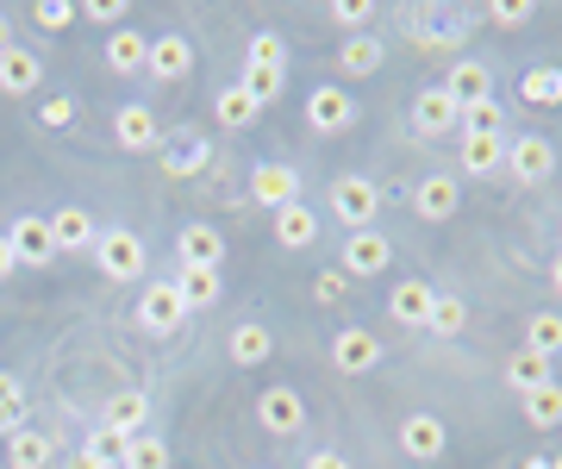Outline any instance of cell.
<instances>
[{
    "mask_svg": "<svg viewBox=\"0 0 562 469\" xmlns=\"http://www.w3.org/2000/svg\"><path fill=\"white\" fill-rule=\"evenodd\" d=\"M331 213H338L350 232H369L375 213H382V188L369 182V176H338V182H331Z\"/></svg>",
    "mask_w": 562,
    "mask_h": 469,
    "instance_id": "cell-1",
    "label": "cell"
},
{
    "mask_svg": "<svg viewBox=\"0 0 562 469\" xmlns=\"http://www.w3.org/2000/svg\"><path fill=\"white\" fill-rule=\"evenodd\" d=\"M506 169H513L519 188H538V182L557 176V150H550V138H538V132H519V138H506Z\"/></svg>",
    "mask_w": 562,
    "mask_h": 469,
    "instance_id": "cell-2",
    "label": "cell"
},
{
    "mask_svg": "<svg viewBox=\"0 0 562 469\" xmlns=\"http://www.w3.org/2000/svg\"><path fill=\"white\" fill-rule=\"evenodd\" d=\"M94 264H101V276H113V282H138L150 257H144L138 232H101V238H94Z\"/></svg>",
    "mask_w": 562,
    "mask_h": 469,
    "instance_id": "cell-3",
    "label": "cell"
},
{
    "mask_svg": "<svg viewBox=\"0 0 562 469\" xmlns=\"http://www.w3.org/2000/svg\"><path fill=\"white\" fill-rule=\"evenodd\" d=\"M181 320H188V306H181L176 282H150L138 294V326L157 332V338H169V332H181Z\"/></svg>",
    "mask_w": 562,
    "mask_h": 469,
    "instance_id": "cell-4",
    "label": "cell"
},
{
    "mask_svg": "<svg viewBox=\"0 0 562 469\" xmlns=\"http://www.w3.org/2000/svg\"><path fill=\"white\" fill-rule=\"evenodd\" d=\"M306 125L331 138V132H350L357 125V101H350V88H313L306 94Z\"/></svg>",
    "mask_w": 562,
    "mask_h": 469,
    "instance_id": "cell-5",
    "label": "cell"
},
{
    "mask_svg": "<svg viewBox=\"0 0 562 469\" xmlns=\"http://www.w3.org/2000/svg\"><path fill=\"white\" fill-rule=\"evenodd\" d=\"M257 420H262V432H269V438H294V432L306 426V401L294 394V388H262Z\"/></svg>",
    "mask_w": 562,
    "mask_h": 469,
    "instance_id": "cell-6",
    "label": "cell"
},
{
    "mask_svg": "<svg viewBox=\"0 0 562 469\" xmlns=\"http://www.w3.org/2000/svg\"><path fill=\"white\" fill-rule=\"evenodd\" d=\"M331 364H338L344 376H369V369L382 364V338L369 326H344L338 338H331Z\"/></svg>",
    "mask_w": 562,
    "mask_h": 469,
    "instance_id": "cell-7",
    "label": "cell"
},
{
    "mask_svg": "<svg viewBox=\"0 0 562 469\" xmlns=\"http://www.w3.org/2000/svg\"><path fill=\"white\" fill-rule=\"evenodd\" d=\"M7 245H13V257H20L25 269L57 264V238H50V220H32V213H20V225L7 232Z\"/></svg>",
    "mask_w": 562,
    "mask_h": 469,
    "instance_id": "cell-8",
    "label": "cell"
},
{
    "mask_svg": "<svg viewBox=\"0 0 562 469\" xmlns=\"http://www.w3.org/2000/svg\"><path fill=\"white\" fill-rule=\"evenodd\" d=\"M250 194H257L269 213H281V206H294V194H301V169L294 164H257L250 169Z\"/></svg>",
    "mask_w": 562,
    "mask_h": 469,
    "instance_id": "cell-9",
    "label": "cell"
},
{
    "mask_svg": "<svg viewBox=\"0 0 562 469\" xmlns=\"http://www.w3.org/2000/svg\"><path fill=\"white\" fill-rule=\"evenodd\" d=\"M387 264H394V245H387L375 225L344 238V276H382Z\"/></svg>",
    "mask_w": 562,
    "mask_h": 469,
    "instance_id": "cell-10",
    "label": "cell"
},
{
    "mask_svg": "<svg viewBox=\"0 0 562 469\" xmlns=\"http://www.w3.org/2000/svg\"><path fill=\"white\" fill-rule=\"evenodd\" d=\"M462 120V107L443 94V88H419V101H413V125H419V138H450Z\"/></svg>",
    "mask_w": 562,
    "mask_h": 469,
    "instance_id": "cell-11",
    "label": "cell"
},
{
    "mask_svg": "<svg viewBox=\"0 0 562 469\" xmlns=\"http://www.w3.org/2000/svg\"><path fill=\"white\" fill-rule=\"evenodd\" d=\"M457 206H462L457 176H425V182L413 188V213H419V220H431V225L457 220Z\"/></svg>",
    "mask_w": 562,
    "mask_h": 469,
    "instance_id": "cell-12",
    "label": "cell"
},
{
    "mask_svg": "<svg viewBox=\"0 0 562 469\" xmlns=\"http://www.w3.org/2000/svg\"><path fill=\"white\" fill-rule=\"evenodd\" d=\"M443 445H450L443 420H431V413H406V420H401V450H406V457H419V464H438Z\"/></svg>",
    "mask_w": 562,
    "mask_h": 469,
    "instance_id": "cell-13",
    "label": "cell"
},
{
    "mask_svg": "<svg viewBox=\"0 0 562 469\" xmlns=\"http://www.w3.org/2000/svg\"><path fill=\"white\" fill-rule=\"evenodd\" d=\"M144 69H150L157 82H181V76L194 69V44L181 38V32H162V38H150V57H144Z\"/></svg>",
    "mask_w": 562,
    "mask_h": 469,
    "instance_id": "cell-14",
    "label": "cell"
},
{
    "mask_svg": "<svg viewBox=\"0 0 562 469\" xmlns=\"http://www.w3.org/2000/svg\"><path fill=\"white\" fill-rule=\"evenodd\" d=\"M113 138H120V150H157L162 144V125H157V113L150 107H120L113 113Z\"/></svg>",
    "mask_w": 562,
    "mask_h": 469,
    "instance_id": "cell-15",
    "label": "cell"
},
{
    "mask_svg": "<svg viewBox=\"0 0 562 469\" xmlns=\"http://www.w3.org/2000/svg\"><path fill=\"white\" fill-rule=\"evenodd\" d=\"M431 301H438V288L431 282H401L394 294H387V313H394V326H413V332H425V320H431Z\"/></svg>",
    "mask_w": 562,
    "mask_h": 469,
    "instance_id": "cell-16",
    "label": "cell"
},
{
    "mask_svg": "<svg viewBox=\"0 0 562 469\" xmlns=\"http://www.w3.org/2000/svg\"><path fill=\"white\" fill-rule=\"evenodd\" d=\"M176 250H181V269H220L225 264V238L213 225H188L176 238Z\"/></svg>",
    "mask_w": 562,
    "mask_h": 469,
    "instance_id": "cell-17",
    "label": "cell"
},
{
    "mask_svg": "<svg viewBox=\"0 0 562 469\" xmlns=\"http://www.w3.org/2000/svg\"><path fill=\"white\" fill-rule=\"evenodd\" d=\"M38 82H44V63L32 51H20V44H7L0 51V94H32Z\"/></svg>",
    "mask_w": 562,
    "mask_h": 469,
    "instance_id": "cell-18",
    "label": "cell"
},
{
    "mask_svg": "<svg viewBox=\"0 0 562 469\" xmlns=\"http://www.w3.org/2000/svg\"><path fill=\"white\" fill-rule=\"evenodd\" d=\"M101 420H106V432H120V438H138V426L150 420V401H144L138 388H120V394L106 401Z\"/></svg>",
    "mask_w": 562,
    "mask_h": 469,
    "instance_id": "cell-19",
    "label": "cell"
},
{
    "mask_svg": "<svg viewBox=\"0 0 562 469\" xmlns=\"http://www.w3.org/2000/svg\"><path fill=\"white\" fill-rule=\"evenodd\" d=\"M144 57H150V38L132 32V25H120V32L106 38V69H113V76H138Z\"/></svg>",
    "mask_w": 562,
    "mask_h": 469,
    "instance_id": "cell-20",
    "label": "cell"
},
{
    "mask_svg": "<svg viewBox=\"0 0 562 469\" xmlns=\"http://www.w3.org/2000/svg\"><path fill=\"white\" fill-rule=\"evenodd\" d=\"M225 350H232V364L238 369H257L269 364V350H276V338H269V326H257V320H244L232 338H225Z\"/></svg>",
    "mask_w": 562,
    "mask_h": 469,
    "instance_id": "cell-21",
    "label": "cell"
},
{
    "mask_svg": "<svg viewBox=\"0 0 562 469\" xmlns=\"http://www.w3.org/2000/svg\"><path fill=\"white\" fill-rule=\"evenodd\" d=\"M313 238H319V213H313V206H281L276 213V245H288V250H306L313 245Z\"/></svg>",
    "mask_w": 562,
    "mask_h": 469,
    "instance_id": "cell-22",
    "label": "cell"
},
{
    "mask_svg": "<svg viewBox=\"0 0 562 469\" xmlns=\"http://www.w3.org/2000/svg\"><path fill=\"white\" fill-rule=\"evenodd\" d=\"M50 238H57V257H63V250H88L101 232H94V220L81 206H63V213H50Z\"/></svg>",
    "mask_w": 562,
    "mask_h": 469,
    "instance_id": "cell-23",
    "label": "cell"
},
{
    "mask_svg": "<svg viewBox=\"0 0 562 469\" xmlns=\"http://www.w3.org/2000/svg\"><path fill=\"white\" fill-rule=\"evenodd\" d=\"M50 457H57V438H44V432H13L7 438V464L13 469H50Z\"/></svg>",
    "mask_w": 562,
    "mask_h": 469,
    "instance_id": "cell-24",
    "label": "cell"
},
{
    "mask_svg": "<svg viewBox=\"0 0 562 469\" xmlns=\"http://www.w3.org/2000/svg\"><path fill=\"white\" fill-rule=\"evenodd\" d=\"M213 113H220L225 132H250L262 107L250 101V94H244V82H232V88H220V94H213Z\"/></svg>",
    "mask_w": 562,
    "mask_h": 469,
    "instance_id": "cell-25",
    "label": "cell"
},
{
    "mask_svg": "<svg viewBox=\"0 0 562 469\" xmlns=\"http://www.w3.org/2000/svg\"><path fill=\"white\" fill-rule=\"evenodd\" d=\"M519 101L525 107H562V69L557 63H538L519 76Z\"/></svg>",
    "mask_w": 562,
    "mask_h": 469,
    "instance_id": "cell-26",
    "label": "cell"
},
{
    "mask_svg": "<svg viewBox=\"0 0 562 469\" xmlns=\"http://www.w3.org/2000/svg\"><path fill=\"white\" fill-rule=\"evenodd\" d=\"M443 94H450L457 107H469V101H487V63L462 57L457 69H450V82H443Z\"/></svg>",
    "mask_w": 562,
    "mask_h": 469,
    "instance_id": "cell-27",
    "label": "cell"
},
{
    "mask_svg": "<svg viewBox=\"0 0 562 469\" xmlns=\"http://www.w3.org/2000/svg\"><path fill=\"white\" fill-rule=\"evenodd\" d=\"M506 382L519 388V394H531V388H543V382H557L550 376V357H538V350H513V364H506Z\"/></svg>",
    "mask_w": 562,
    "mask_h": 469,
    "instance_id": "cell-28",
    "label": "cell"
},
{
    "mask_svg": "<svg viewBox=\"0 0 562 469\" xmlns=\"http://www.w3.org/2000/svg\"><path fill=\"white\" fill-rule=\"evenodd\" d=\"M338 63H344V76H375V69H382V38H369V32L344 38Z\"/></svg>",
    "mask_w": 562,
    "mask_h": 469,
    "instance_id": "cell-29",
    "label": "cell"
},
{
    "mask_svg": "<svg viewBox=\"0 0 562 469\" xmlns=\"http://www.w3.org/2000/svg\"><path fill=\"white\" fill-rule=\"evenodd\" d=\"M501 125H506V113H501V101L487 94V101H469V107H462L457 132H469V138H501Z\"/></svg>",
    "mask_w": 562,
    "mask_h": 469,
    "instance_id": "cell-30",
    "label": "cell"
},
{
    "mask_svg": "<svg viewBox=\"0 0 562 469\" xmlns=\"http://www.w3.org/2000/svg\"><path fill=\"white\" fill-rule=\"evenodd\" d=\"M462 169H469V176L506 169V138H462Z\"/></svg>",
    "mask_w": 562,
    "mask_h": 469,
    "instance_id": "cell-31",
    "label": "cell"
},
{
    "mask_svg": "<svg viewBox=\"0 0 562 469\" xmlns=\"http://www.w3.org/2000/svg\"><path fill=\"white\" fill-rule=\"evenodd\" d=\"M525 420H531L538 432L562 426V382H543V388H531V394H525Z\"/></svg>",
    "mask_w": 562,
    "mask_h": 469,
    "instance_id": "cell-32",
    "label": "cell"
},
{
    "mask_svg": "<svg viewBox=\"0 0 562 469\" xmlns=\"http://www.w3.org/2000/svg\"><path fill=\"white\" fill-rule=\"evenodd\" d=\"M176 294H181V306H188V313H194V306H206V301H220V269H181Z\"/></svg>",
    "mask_w": 562,
    "mask_h": 469,
    "instance_id": "cell-33",
    "label": "cell"
},
{
    "mask_svg": "<svg viewBox=\"0 0 562 469\" xmlns=\"http://www.w3.org/2000/svg\"><path fill=\"white\" fill-rule=\"evenodd\" d=\"M201 164H206V138H188V132L162 150V176H194Z\"/></svg>",
    "mask_w": 562,
    "mask_h": 469,
    "instance_id": "cell-34",
    "label": "cell"
},
{
    "mask_svg": "<svg viewBox=\"0 0 562 469\" xmlns=\"http://www.w3.org/2000/svg\"><path fill=\"white\" fill-rule=\"evenodd\" d=\"M525 350L557 357V350H562V313H531V326H525Z\"/></svg>",
    "mask_w": 562,
    "mask_h": 469,
    "instance_id": "cell-35",
    "label": "cell"
},
{
    "mask_svg": "<svg viewBox=\"0 0 562 469\" xmlns=\"http://www.w3.org/2000/svg\"><path fill=\"white\" fill-rule=\"evenodd\" d=\"M462 326H469V306H462L457 294H438V301H431V320H425V332H438V338H457Z\"/></svg>",
    "mask_w": 562,
    "mask_h": 469,
    "instance_id": "cell-36",
    "label": "cell"
},
{
    "mask_svg": "<svg viewBox=\"0 0 562 469\" xmlns=\"http://www.w3.org/2000/svg\"><path fill=\"white\" fill-rule=\"evenodd\" d=\"M244 69H288V44H281L276 32H257L250 51H244Z\"/></svg>",
    "mask_w": 562,
    "mask_h": 469,
    "instance_id": "cell-37",
    "label": "cell"
},
{
    "mask_svg": "<svg viewBox=\"0 0 562 469\" xmlns=\"http://www.w3.org/2000/svg\"><path fill=\"white\" fill-rule=\"evenodd\" d=\"M125 469H169V445L162 438H125Z\"/></svg>",
    "mask_w": 562,
    "mask_h": 469,
    "instance_id": "cell-38",
    "label": "cell"
},
{
    "mask_svg": "<svg viewBox=\"0 0 562 469\" xmlns=\"http://www.w3.org/2000/svg\"><path fill=\"white\" fill-rule=\"evenodd\" d=\"M88 457H94L101 469H125V438L101 426V432H94V445H88Z\"/></svg>",
    "mask_w": 562,
    "mask_h": 469,
    "instance_id": "cell-39",
    "label": "cell"
},
{
    "mask_svg": "<svg viewBox=\"0 0 562 469\" xmlns=\"http://www.w3.org/2000/svg\"><path fill=\"white\" fill-rule=\"evenodd\" d=\"M313 294H319L325 306H338L344 294H350V276H344V269H319V276H313Z\"/></svg>",
    "mask_w": 562,
    "mask_h": 469,
    "instance_id": "cell-40",
    "label": "cell"
},
{
    "mask_svg": "<svg viewBox=\"0 0 562 469\" xmlns=\"http://www.w3.org/2000/svg\"><path fill=\"white\" fill-rule=\"evenodd\" d=\"M331 20H338L344 32H369V20H375V7H362V0H338V7H331Z\"/></svg>",
    "mask_w": 562,
    "mask_h": 469,
    "instance_id": "cell-41",
    "label": "cell"
},
{
    "mask_svg": "<svg viewBox=\"0 0 562 469\" xmlns=\"http://www.w3.org/2000/svg\"><path fill=\"white\" fill-rule=\"evenodd\" d=\"M38 25L44 32H63V25H76V7L69 0H38Z\"/></svg>",
    "mask_w": 562,
    "mask_h": 469,
    "instance_id": "cell-42",
    "label": "cell"
},
{
    "mask_svg": "<svg viewBox=\"0 0 562 469\" xmlns=\"http://www.w3.org/2000/svg\"><path fill=\"white\" fill-rule=\"evenodd\" d=\"M76 20H94V25H113V32H120L125 7H113V0H88V7H76Z\"/></svg>",
    "mask_w": 562,
    "mask_h": 469,
    "instance_id": "cell-43",
    "label": "cell"
},
{
    "mask_svg": "<svg viewBox=\"0 0 562 469\" xmlns=\"http://www.w3.org/2000/svg\"><path fill=\"white\" fill-rule=\"evenodd\" d=\"M76 94H50V101H44V125H76Z\"/></svg>",
    "mask_w": 562,
    "mask_h": 469,
    "instance_id": "cell-44",
    "label": "cell"
},
{
    "mask_svg": "<svg viewBox=\"0 0 562 469\" xmlns=\"http://www.w3.org/2000/svg\"><path fill=\"white\" fill-rule=\"evenodd\" d=\"M487 20H494V25H525V20H531V7H525V0H519V7L501 0V7H487Z\"/></svg>",
    "mask_w": 562,
    "mask_h": 469,
    "instance_id": "cell-45",
    "label": "cell"
},
{
    "mask_svg": "<svg viewBox=\"0 0 562 469\" xmlns=\"http://www.w3.org/2000/svg\"><path fill=\"white\" fill-rule=\"evenodd\" d=\"M0 407H25V394H20V376H13V369H0Z\"/></svg>",
    "mask_w": 562,
    "mask_h": 469,
    "instance_id": "cell-46",
    "label": "cell"
},
{
    "mask_svg": "<svg viewBox=\"0 0 562 469\" xmlns=\"http://www.w3.org/2000/svg\"><path fill=\"white\" fill-rule=\"evenodd\" d=\"M306 469H350V457H338V450H313Z\"/></svg>",
    "mask_w": 562,
    "mask_h": 469,
    "instance_id": "cell-47",
    "label": "cell"
},
{
    "mask_svg": "<svg viewBox=\"0 0 562 469\" xmlns=\"http://www.w3.org/2000/svg\"><path fill=\"white\" fill-rule=\"evenodd\" d=\"M20 420H25V407H0V438H13V432H20Z\"/></svg>",
    "mask_w": 562,
    "mask_h": 469,
    "instance_id": "cell-48",
    "label": "cell"
},
{
    "mask_svg": "<svg viewBox=\"0 0 562 469\" xmlns=\"http://www.w3.org/2000/svg\"><path fill=\"white\" fill-rule=\"evenodd\" d=\"M13 269H20V257H13V245H7V238H0V282H7Z\"/></svg>",
    "mask_w": 562,
    "mask_h": 469,
    "instance_id": "cell-49",
    "label": "cell"
},
{
    "mask_svg": "<svg viewBox=\"0 0 562 469\" xmlns=\"http://www.w3.org/2000/svg\"><path fill=\"white\" fill-rule=\"evenodd\" d=\"M69 469H101V464H94V457H88V450H81V457H69Z\"/></svg>",
    "mask_w": 562,
    "mask_h": 469,
    "instance_id": "cell-50",
    "label": "cell"
},
{
    "mask_svg": "<svg viewBox=\"0 0 562 469\" xmlns=\"http://www.w3.org/2000/svg\"><path fill=\"white\" fill-rule=\"evenodd\" d=\"M7 44H13V25H7V13H0V51H7Z\"/></svg>",
    "mask_w": 562,
    "mask_h": 469,
    "instance_id": "cell-51",
    "label": "cell"
},
{
    "mask_svg": "<svg viewBox=\"0 0 562 469\" xmlns=\"http://www.w3.org/2000/svg\"><path fill=\"white\" fill-rule=\"evenodd\" d=\"M550 282H557V288H562V250H557V264H550Z\"/></svg>",
    "mask_w": 562,
    "mask_h": 469,
    "instance_id": "cell-52",
    "label": "cell"
},
{
    "mask_svg": "<svg viewBox=\"0 0 562 469\" xmlns=\"http://www.w3.org/2000/svg\"><path fill=\"white\" fill-rule=\"evenodd\" d=\"M525 469H550V457H531V464H525Z\"/></svg>",
    "mask_w": 562,
    "mask_h": 469,
    "instance_id": "cell-53",
    "label": "cell"
},
{
    "mask_svg": "<svg viewBox=\"0 0 562 469\" xmlns=\"http://www.w3.org/2000/svg\"><path fill=\"white\" fill-rule=\"evenodd\" d=\"M550 469H562V457H550Z\"/></svg>",
    "mask_w": 562,
    "mask_h": 469,
    "instance_id": "cell-54",
    "label": "cell"
}]
</instances>
